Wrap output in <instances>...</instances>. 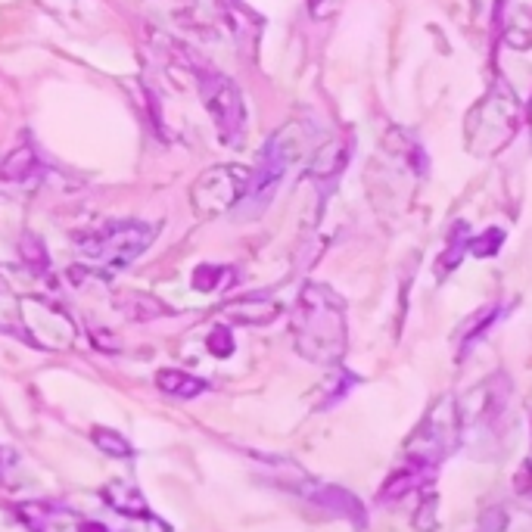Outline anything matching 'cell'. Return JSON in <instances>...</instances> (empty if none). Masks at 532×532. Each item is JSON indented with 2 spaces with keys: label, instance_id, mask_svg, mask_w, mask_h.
<instances>
[{
  "label": "cell",
  "instance_id": "obj_14",
  "mask_svg": "<svg viewBox=\"0 0 532 532\" xmlns=\"http://www.w3.org/2000/svg\"><path fill=\"white\" fill-rule=\"evenodd\" d=\"M346 147L343 144H327V147H321L318 150V156H315V162H312V175L315 178H333V175H340L343 172V165H346Z\"/></svg>",
  "mask_w": 532,
  "mask_h": 532
},
{
  "label": "cell",
  "instance_id": "obj_21",
  "mask_svg": "<svg viewBox=\"0 0 532 532\" xmlns=\"http://www.w3.org/2000/svg\"><path fill=\"white\" fill-rule=\"evenodd\" d=\"M206 346H209V352L218 355V358H224V355H231V352H234V340H231V333L224 330V327L212 330V336L206 340Z\"/></svg>",
  "mask_w": 532,
  "mask_h": 532
},
{
  "label": "cell",
  "instance_id": "obj_16",
  "mask_svg": "<svg viewBox=\"0 0 532 532\" xmlns=\"http://www.w3.org/2000/svg\"><path fill=\"white\" fill-rule=\"evenodd\" d=\"M495 315H498V308L492 305V308H483V312H476L467 324H464V336H461V346L467 349L470 343H476L483 336V330H489V324L495 321Z\"/></svg>",
  "mask_w": 532,
  "mask_h": 532
},
{
  "label": "cell",
  "instance_id": "obj_23",
  "mask_svg": "<svg viewBox=\"0 0 532 532\" xmlns=\"http://www.w3.org/2000/svg\"><path fill=\"white\" fill-rule=\"evenodd\" d=\"M529 119H532V109H529Z\"/></svg>",
  "mask_w": 532,
  "mask_h": 532
},
{
  "label": "cell",
  "instance_id": "obj_5",
  "mask_svg": "<svg viewBox=\"0 0 532 532\" xmlns=\"http://www.w3.org/2000/svg\"><path fill=\"white\" fill-rule=\"evenodd\" d=\"M461 442V417L458 405L452 396H445L433 405L424 424L417 427V433L408 442V461L417 467L436 470L448 455L455 452Z\"/></svg>",
  "mask_w": 532,
  "mask_h": 532
},
{
  "label": "cell",
  "instance_id": "obj_12",
  "mask_svg": "<svg viewBox=\"0 0 532 532\" xmlns=\"http://www.w3.org/2000/svg\"><path fill=\"white\" fill-rule=\"evenodd\" d=\"M277 312H280L277 302H268V299H243V302L228 305V315H234L243 324H268L277 318Z\"/></svg>",
  "mask_w": 532,
  "mask_h": 532
},
{
  "label": "cell",
  "instance_id": "obj_11",
  "mask_svg": "<svg viewBox=\"0 0 532 532\" xmlns=\"http://www.w3.org/2000/svg\"><path fill=\"white\" fill-rule=\"evenodd\" d=\"M156 386L162 392H168V396H178V399H196L206 389L203 380H196V377H190L184 371H159L156 374Z\"/></svg>",
  "mask_w": 532,
  "mask_h": 532
},
{
  "label": "cell",
  "instance_id": "obj_3",
  "mask_svg": "<svg viewBox=\"0 0 532 532\" xmlns=\"http://www.w3.org/2000/svg\"><path fill=\"white\" fill-rule=\"evenodd\" d=\"M153 237H156V228L147 221H112L94 237H84L81 252H84V259L94 262L97 268L119 271L144 256V249L153 243Z\"/></svg>",
  "mask_w": 532,
  "mask_h": 532
},
{
  "label": "cell",
  "instance_id": "obj_10",
  "mask_svg": "<svg viewBox=\"0 0 532 532\" xmlns=\"http://www.w3.org/2000/svg\"><path fill=\"white\" fill-rule=\"evenodd\" d=\"M106 501L116 508L119 514H128V517H144V520H150L153 517V511L147 508V501H144V495H140L134 486H122V483H112V486H106Z\"/></svg>",
  "mask_w": 532,
  "mask_h": 532
},
{
  "label": "cell",
  "instance_id": "obj_18",
  "mask_svg": "<svg viewBox=\"0 0 532 532\" xmlns=\"http://www.w3.org/2000/svg\"><path fill=\"white\" fill-rule=\"evenodd\" d=\"M501 243H504V231L489 228L480 237H470V252H473L476 259H489V256H495V252L501 249Z\"/></svg>",
  "mask_w": 532,
  "mask_h": 532
},
{
  "label": "cell",
  "instance_id": "obj_13",
  "mask_svg": "<svg viewBox=\"0 0 532 532\" xmlns=\"http://www.w3.org/2000/svg\"><path fill=\"white\" fill-rule=\"evenodd\" d=\"M35 168H38L35 150L32 147H16L4 162H0V178H4V181H22L28 175H35Z\"/></svg>",
  "mask_w": 532,
  "mask_h": 532
},
{
  "label": "cell",
  "instance_id": "obj_22",
  "mask_svg": "<svg viewBox=\"0 0 532 532\" xmlns=\"http://www.w3.org/2000/svg\"><path fill=\"white\" fill-rule=\"evenodd\" d=\"M78 532H109V529L100 526V523H94V520H84V523L78 526Z\"/></svg>",
  "mask_w": 532,
  "mask_h": 532
},
{
  "label": "cell",
  "instance_id": "obj_17",
  "mask_svg": "<svg viewBox=\"0 0 532 532\" xmlns=\"http://www.w3.org/2000/svg\"><path fill=\"white\" fill-rule=\"evenodd\" d=\"M94 442L100 445V452L112 455V458H128L131 455V445L125 436L112 433V430H94Z\"/></svg>",
  "mask_w": 532,
  "mask_h": 532
},
{
  "label": "cell",
  "instance_id": "obj_8",
  "mask_svg": "<svg viewBox=\"0 0 532 532\" xmlns=\"http://www.w3.org/2000/svg\"><path fill=\"white\" fill-rule=\"evenodd\" d=\"M308 498H312L318 508H324V511H330V514H336V517L349 520V523L358 526V529L368 526V514H364L361 501H358L352 492H346L343 486H321V489H312V492H308Z\"/></svg>",
  "mask_w": 532,
  "mask_h": 532
},
{
  "label": "cell",
  "instance_id": "obj_1",
  "mask_svg": "<svg viewBox=\"0 0 532 532\" xmlns=\"http://www.w3.org/2000/svg\"><path fill=\"white\" fill-rule=\"evenodd\" d=\"M296 349L308 361L333 364L346 352V308L324 284H308L296 302Z\"/></svg>",
  "mask_w": 532,
  "mask_h": 532
},
{
  "label": "cell",
  "instance_id": "obj_6",
  "mask_svg": "<svg viewBox=\"0 0 532 532\" xmlns=\"http://www.w3.org/2000/svg\"><path fill=\"white\" fill-rule=\"evenodd\" d=\"M249 168L246 165H215L209 168V172H203L200 178H196L190 184V206L196 215L203 218H215L221 212L234 209L246 190H249Z\"/></svg>",
  "mask_w": 532,
  "mask_h": 532
},
{
  "label": "cell",
  "instance_id": "obj_9",
  "mask_svg": "<svg viewBox=\"0 0 532 532\" xmlns=\"http://www.w3.org/2000/svg\"><path fill=\"white\" fill-rule=\"evenodd\" d=\"M430 476H433V470H427V467H417V464H411V461H408V467H405V470H399V473H392V476H389V483L380 489V501H399V498H402V495H408L411 489L430 483Z\"/></svg>",
  "mask_w": 532,
  "mask_h": 532
},
{
  "label": "cell",
  "instance_id": "obj_19",
  "mask_svg": "<svg viewBox=\"0 0 532 532\" xmlns=\"http://www.w3.org/2000/svg\"><path fill=\"white\" fill-rule=\"evenodd\" d=\"M224 274H228V271H224V268H215V265H200V268H196L193 271V287L196 290H215L218 284H221V280H224Z\"/></svg>",
  "mask_w": 532,
  "mask_h": 532
},
{
  "label": "cell",
  "instance_id": "obj_4",
  "mask_svg": "<svg viewBox=\"0 0 532 532\" xmlns=\"http://www.w3.org/2000/svg\"><path fill=\"white\" fill-rule=\"evenodd\" d=\"M299 156V137H296V128H284V131H277L262 156H259V165L252 168V175H249V190L243 196V215H259L268 209V203L274 200V193L280 187V181H284L287 175V168L293 165V159Z\"/></svg>",
  "mask_w": 532,
  "mask_h": 532
},
{
  "label": "cell",
  "instance_id": "obj_7",
  "mask_svg": "<svg viewBox=\"0 0 532 532\" xmlns=\"http://www.w3.org/2000/svg\"><path fill=\"white\" fill-rule=\"evenodd\" d=\"M196 84H200L206 112H209L215 128H218V137L224 140V144H231V140L240 137L243 122H246V103H243L240 88L231 78H224L218 72L196 75Z\"/></svg>",
  "mask_w": 532,
  "mask_h": 532
},
{
  "label": "cell",
  "instance_id": "obj_20",
  "mask_svg": "<svg viewBox=\"0 0 532 532\" xmlns=\"http://www.w3.org/2000/svg\"><path fill=\"white\" fill-rule=\"evenodd\" d=\"M473 10H476V22L483 28H492L504 10V0H473Z\"/></svg>",
  "mask_w": 532,
  "mask_h": 532
},
{
  "label": "cell",
  "instance_id": "obj_2",
  "mask_svg": "<svg viewBox=\"0 0 532 532\" xmlns=\"http://www.w3.org/2000/svg\"><path fill=\"white\" fill-rule=\"evenodd\" d=\"M520 100L514 88H508L504 81H495L489 94L467 112V150L473 156H495L517 137L520 128Z\"/></svg>",
  "mask_w": 532,
  "mask_h": 532
},
{
  "label": "cell",
  "instance_id": "obj_15",
  "mask_svg": "<svg viewBox=\"0 0 532 532\" xmlns=\"http://www.w3.org/2000/svg\"><path fill=\"white\" fill-rule=\"evenodd\" d=\"M467 249H470V231H467V224L461 221V224H455L452 237H448V249L439 256V271H452V268H458Z\"/></svg>",
  "mask_w": 532,
  "mask_h": 532
}]
</instances>
